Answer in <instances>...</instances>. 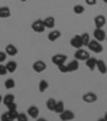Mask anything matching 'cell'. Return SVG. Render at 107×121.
Wrapping results in <instances>:
<instances>
[{"label":"cell","instance_id":"obj_1","mask_svg":"<svg viewBox=\"0 0 107 121\" xmlns=\"http://www.w3.org/2000/svg\"><path fill=\"white\" fill-rule=\"evenodd\" d=\"M88 48L89 50H91L93 53H96V54H100L103 52V46L101 44V42L96 41V40H90L88 44Z\"/></svg>","mask_w":107,"mask_h":121},{"label":"cell","instance_id":"obj_2","mask_svg":"<svg viewBox=\"0 0 107 121\" xmlns=\"http://www.w3.org/2000/svg\"><path fill=\"white\" fill-rule=\"evenodd\" d=\"M31 28L34 32H38V33H42V32L45 31L46 27L44 25V22L42 19H37V21H34L31 25Z\"/></svg>","mask_w":107,"mask_h":121},{"label":"cell","instance_id":"obj_3","mask_svg":"<svg viewBox=\"0 0 107 121\" xmlns=\"http://www.w3.org/2000/svg\"><path fill=\"white\" fill-rule=\"evenodd\" d=\"M74 57H75L76 60H81V61H86L87 59H89V58H90V54H89L87 50L79 48V49H77V50H76V53L74 54Z\"/></svg>","mask_w":107,"mask_h":121},{"label":"cell","instance_id":"obj_4","mask_svg":"<svg viewBox=\"0 0 107 121\" xmlns=\"http://www.w3.org/2000/svg\"><path fill=\"white\" fill-rule=\"evenodd\" d=\"M46 68H47L46 63L44 61H42V60H38V61H35L32 64V69H33V71L35 73H42V72H44L46 70Z\"/></svg>","mask_w":107,"mask_h":121},{"label":"cell","instance_id":"obj_5","mask_svg":"<svg viewBox=\"0 0 107 121\" xmlns=\"http://www.w3.org/2000/svg\"><path fill=\"white\" fill-rule=\"evenodd\" d=\"M66 59H68V57L65 55H63V54H57V55H54L51 57V62L58 66L60 64L65 63Z\"/></svg>","mask_w":107,"mask_h":121},{"label":"cell","instance_id":"obj_6","mask_svg":"<svg viewBox=\"0 0 107 121\" xmlns=\"http://www.w3.org/2000/svg\"><path fill=\"white\" fill-rule=\"evenodd\" d=\"M93 37H94V40H96V41L103 42L104 40H106V32L102 28H96L93 31Z\"/></svg>","mask_w":107,"mask_h":121},{"label":"cell","instance_id":"obj_7","mask_svg":"<svg viewBox=\"0 0 107 121\" xmlns=\"http://www.w3.org/2000/svg\"><path fill=\"white\" fill-rule=\"evenodd\" d=\"M60 119L62 121H72L74 118H75V115L72 110H68V109H64L61 114H59Z\"/></svg>","mask_w":107,"mask_h":121},{"label":"cell","instance_id":"obj_8","mask_svg":"<svg viewBox=\"0 0 107 121\" xmlns=\"http://www.w3.org/2000/svg\"><path fill=\"white\" fill-rule=\"evenodd\" d=\"M82 101L88 103V104H91V103H94L98 101V95L94 92H87L82 95Z\"/></svg>","mask_w":107,"mask_h":121},{"label":"cell","instance_id":"obj_9","mask_svg":"<svg viewBox=\"0 0 107 121\" xmlns=\"http://www.w3.org/2000/svg\"><path fill=\"white\" fill-rule=\"evenodd\" d=\"M70 44L72 47L76 48V49H79V48H81L82 46V42H81V39H80V35H75V37H73L72 39H71L70 41Z\"/></svg>","mask_w":107,"mask_h":121},{"label":"cell","instance_id":"obj_10","mask_svg":"<svg viewBox=\"0 0 107 121\" xmlns=\"http://www.w3.org/2000/svg\"><path fill=\"white\" fill-rule=\"evenodd\" d=\"M39 114H40V110L37 106H30L27 109V115L32 119H38Z\"/></svg>","mask_w":107,"mask_h":121},{"label":"cell","instance_id":"obj_11","mask_svg":"<svg viewBox=\"0 0 107 121\" xmlns=\"http://www.w3.org/2000/svg\"><path fill=\"white\" fill-rule=\"evenodd\" d=\"M94 24L96 28H103L106 24V18L104 15H98L94 17Z\"/></svg>","mask_w":107,"mask_h":121},{"label":"cell","instance_id":"obj_12","mask_svg":"<svg viewBox=\"0 0 107 121\" xmlns=\"http://www.w3.org/2000/svg\"><path fill=\"white\" fill-rule=\"evenodd\" d=\"M17 53H18V49H17L13 44H9V45L5 46V54H7V55L14 57V56L17 55Z\"/></svg>","mask_w":107,"mask_h":121},{"label":"cell","instance_id":"obj_13","mask_svg":"<svg viewBox=\"0 0 107 121\" xmlns=\"http://www.w3.org/2000/svg\"><path fill=\"white\" fill-rule=\"evenodd\" d=\"M60 37H61V32H60L59 30H52L51 32L48 33L47 39L49 40L50 42H55V41H57L58 39H60Z\"/></svg>","mask_w":107,"mask_h":121},{"label":"cell","instance_id":"obj_14","mask_svg":"<svg viewBox=\"0 0 107 121\" xmlns=\"http://www.w3.org/2000/svg\"><path fill=\"white\" fill-rule=\"evenodd\" d=\"M96 69L98 70L101 74H106L107 73V65L103 60H98L96 61Z\"/></svg>","mask_w":107,"mask_h":121},{"label":"cell","instance_id":"obj_15","mask_svg":"<svg viewBox=\"0 0 107 121\" xmlns=\"http://www.w3.org/2000/svg\"><path fill=\"white\" fill-rule=\"evenodd\" d=\"M44 22V25H45L46 28H54L56 25V22H55V18L52 17V16H48V17H46L45 19H43Z\"/></svg>","mask_w":107,"mask_h":121},{"label":"cell","instance_id":"obj_16","mask_svg":"<svg viewBox=\"0 0 107 121\" xmlns=\"http://www.w3.org/2000/svg\"><path fill=\"white\" fill-rule=\"evenodd\" d=\"M96 61H98V59H95V58H93V57H90L89 59L86 60V65L88 66L91 71H93L94 69H96Z\"/></svg>","mask_w":107,"mask_h":121},{"label":"cell","instance_id":"obj_17","mask_svg":"<svg viewBox=\"0 0 107 121\" xmlns=\"http://www.w3.org/2000/svg\"><path fill=\"white\" fill-rule=\"evenodd\" d=\"M79 69V63H78L77 60H72L70 63L68 64V72H75Z\"/></svg>","mask_w":107,"mask_h":121},{"label":"cell","instance_id":"obj_18","mask_svg":"<svg viewBox=\"0 0 107 121\" xmlns=\"http://www.w3.org/2000/svg\"><path fill=\"white\" fill-rule=\"evenodd\" d=\"M11 16V10L9 7H1L0 8V17L1 18H7Z\"/></svg>","mask_w":107,"mask_h":121},{"label":"cell","instance_id":"obj_19","mask_svg":"<svg viewBox=\"0 0 107 121\" xmlns=\"http://www.w3.org/2000/svg\"><path fill=\"white\" fill-rule=\"evenodd\" d=\"M5 68H7L8 72L9 73H14L16 71V69H17V63L15 61H8L7 64H5Z\"/></svg>","mask_w":107,"mask_h":121},{"label":"cell","instance_id":"obj_20","mask_svg":"<svg viewBox=\"0 0 107 121\" xmlns=\"http://www.w3.org/2000/svg\"><path fill=\"white\" fill-rule=\"evenodd\" d=\"M56 103H57V101L55 100V99H48L47 101H46V107H47L48 110H50V112H54V109H55V106H56Z\"/></svg>","mask_w":107,"mask_h":121},{"label":"cell","instance_id":"obj_21","mask_svg":"<svg viewBox=\"0 0 107 121\" xmlns=\"http://www.w3.org/2000/svg\"><path fill=\"white\" fill-rule=\"evenodd\" d=\"M48 87H49V85H48V82H47V80L42 79L41 82H39V91L41 92V93L45 92L46 90H47Z\"/></svg>","mask_w":107,"mask_h":121},{"label":"cell","instance_id":"obj_22","mask_svg":"<svg viewBox=\"0 0 107 121\" xmlns=\"http://www.w3.org/2000/svg\"><path fill=\"white\" fill-rule=\"evenodd\" d=\"M14 101H15V96L13 94H5L4 98H2V102L5 106L9 105L10 103H13Z\"/></svg>","mask_w":107,"mask_h":121},{"label":"cell","instance_id":"obj_23","mask_svg":"<svg viewBox=\"0 0 107 121\" xmlns=\"http://www.w3.org/2000/svg\"><path fill=\"white\" fill-rule=\"evenodd\" d=\"M63 110H64V103L62 102V101H58V102L56 103V106H55L54 112H55L56 114H61Z\"/></svg>","mask_w":107,"mask_h":121},{"label":"cell","instance_id":"obj_24","mask_svg":"<svg viewBox=\"0 0 107 121\" xmlns=\"http://www.w3.org/2000/svg\"><path fill=\"white\" fill-rule=\"evenodd\" d=\"M80 39H81L82 45H84V46H88L89 42H90V35H89L87 32H85V33H82L81 35H80Z\"/></svg>","mask_w":107,"mask_h":121},{"label":"cell","instance_id":"obj_25","mask_svg":"<svg viewBox=\"0 0 107 121\" xmlns=\"http://www.w3.org/2000/svg\"><path fill=\"white\" fill-rule=\"evenodd\" d=\"M4 87L7 89H13L15 87V80L12 79V78H8L4 82Z\"/></svg>","mask_w":107,"mask_h":121},{"label":"cell","instance_id":"obj_26","mask_svg":"<svg viewBox=\"0 0 107 121\" xmlns=\"http://www.w3.org/2000/svg\"><path fill=\"white\" fill-rule=\"evenodd\" d=\"M73 11H74V13H75V14L79 15V14H82L85 12V8L82 7L81 4H76V5H74Z\"/></svg>","mask_w":107,"mask_h":121},{"label":"cell","instance_id":"obj_27","mask_svg":"<svg viewBox=\"0 0 107 121\" xmlns=\"http://www.w3.org/2000/svg\"><path fill=\"white\" fill-rule=\"evenodd\" d=\"M17 121H28V115H26L25 112H19L17 118H16Z\"/></svg>","mask_w":107,"mask_h":121},{"label":"cell","instance_id":"obj_28","mask_svg":"<svg viewBox=\"0 0 107 121\" xmlns=\"http://www.w3.org/2000/svg\"><path fill=\"white\" fill-rule=\"evenodd\" d=\"M1 121H14V120L9 115V112H4V114L1 115Z\"/></svg>","mask_w":107,"mask_h":121},{"label":"cell","instance_id":"obj_29","mask_svg":"<svg viewBox=\"0 0 107 121\" xmlns=\"http://www.w3.org/2000/svg\"><path fill=\"white\" fill-rule=\"evenodd\" d=\"M58 70H59L61 73H68V65H66L65 63L63 64H60V65H58Z\"/></svg>","mask_w":107,"mask_h":121},{"label":"cell","instance_id":"obj_30","mask_svg":"<svg viewBox=\"0 0 107 121\" xmlns=\"http://www.w3.org/2000/svg\"><path fill=\"white\" fill-rule=\"evenodd\" d=\"M7 73H8V70H7V68H5V65L0 63V76L7 75Z\"/></svg>","mask_w":107,"mask_h":121},{"label":"cell","instance_id":"obj_31","mask_svg":"<svg viewBox=\"0 0 107 121\" xmlns=\"http://www.w3.org/2000/svg\"><path fill=\"white\" fill-rule=\"evenodd\" d=\"M8 112H9V115L12 117L13 120H16V118H17V116H18V114H19V112H17V109L16 110H9Z\"/></svg>","mask_w":107,"mask_h":121},{"label":"cell","instance_id":"obj_32","mask_svg":"<svg viewBox=\"0 0 107 121\" xmlns=\"http://www.w3.org/2000/svg\"><path fill=\"white\" fill-rule=\"evenodd\" d=\"M7 108L9 110H16V109H17V104H16L15 102L10 103L9 105H7Z\"/></svg>","mask_w":107,"mask_h":121},{"label":"cell","instance_id":"obj_33","mask_svg":"<svg viewBox=\"0 0 107 121\" xmlns=\"http://www.w3.org/2000/svg\"><path fill=\"white\" fill-rule=\"evenodd\" d=\"M5 59H7L5 52H0V63H2L3 61H5Z\"/></svg>","mask_w":107,"mask_h":121},{"label":"cell","instance_id":"obj_34","mask_svg":"<svg viewBox=\"0 0 107 121\" xmlns=\"http://www.w3.org/2000/svg\"><path fill=\"white\" fill-rule=\"evenodd\" d=\"M86 3L88 5H95L96 4V0H86Z\"/></svg>","mask_w":107,"mask_h":121},{"label":"cell","instance_id":"obj_35","mask_svg":"<svg viewBox=\"0 0 107 121\" xmlns=\"http://www.w3.org/2000/svg\"><path fill=\"white\" fill-rule=\"evenodd\" d=\"M37 121H47V120H46V119H44V118H38Z\"/></svg>","mask_w":107,"mask_h":121},{"label":"cell","instance_id":"obj_36","mask_svg":"<svg viewBox=\"0 0 107 121\" xmlns=\"http://www.w3.org/2000/svg\"><path fill=\"white\" fill-rule=\"evenodd\" d=\"M98 121H106V120H105V118H100L98 119Z\"/></svg>","mask_w":107,"mask_h":121},{"label":"cell","instance_id":"obj_37","mask_svg":"<svg viewBox=\"0 0 107 121\" xmlns=\"http://www.w3.org/2000/svg\"><path fill=\"white\" fill-rule=\"evenodd\" d=\"M104 118H105V120L107 121V112H106V114H105V117H104Z\"/></svg>","mask_w":107,"mask_h":121},{"label":"cell","instance_id":"obj_38","mask_svg":"<svg viewBox=\"0 0 107 121\" xmlns=\"http://www.w3.org/2000/svg\"><path fill=\"white\" fill-rule=\"evenodd\" d=\"M1 102H2V96L0 95V103H1Z\"/></svg>","mask_w":107,"mask_h":121},{"label":"cell","instance_id":"obj_39","mask_svg":"<svg viewBox=\"0 0 107 121\" xmlns=\"http://www.w3.org/2000/svg\"><path fill=\"white\" fill-rule=\"evenodd\" d=\"M103 1H104V2H105V3H107V0H103Z\"/></svg>","mask_w":107,"mask_h":121},{"label":"cell","instance_id":"obj_40","mask_svg":"<svg viewBox=\"0 0 107 121\" xmlns=\"http://www.w3.org/2000/svg\"><path fill=\"white\" fill-rule=\"evenodd\" d=\"M21 1H23V2H26V1H27V0H21Z\"/></svg>","mask_w":107,"mask_h":121},{"label":"cell","instance_id":"obj_41","mask_svg":"<svg viewBox=\"0 0 107 121\" xmlns=\"http://www.w3.org/2000/svg\"><path fill=\"white\" fill-rule=\"evenodd\" d=\"M106 41H107V35H106Z\"/></svg>","mask_w":107,"mask_h":121}]
</instances>
